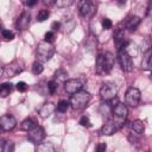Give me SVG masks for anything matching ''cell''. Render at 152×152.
<instances>
[{
  "label": "cell",
  "instance_id": "cell-1",
  "mask_svg": "<svg viewBox=\"0 0 152 152\" xmlns=\"http://www.w3.org/2000/svg\"><path fill=\"white\" fill-rule=\"evenodd\" d=\"M114 55L110 52H104V53H100L96 58V71L97 74H108L110 72V70L114 66Z\"/></svg>",
  "mask_w": 152,
  "mask_h": 152
},
{
  "label": "cell",
  "instance_id": "cell-2",
  "mask_svg": "<svg viewBox=\"0 0 152 152\" xmlns=\"http://www.w3.org/2000/svg\"><path fill=\"white\" fill-rule=\"evenodd\" d=\"M90 100H91L90 93L81 89V90H78V91H76V93H74L71 95L69 103H70V106L74 109H77L78 110V109L86 108L88 106V103L90 102Z\"/></svg>",
  "mask_w": 152,
  "mask_h": 152
},
{
  "label": "cell",
  "instance_id": "cell-3",
  "mask_svg": "<svg viewBox=\"0 0 152 152\" xmlns=\"http://www.w3.org/2000/svg\"><path fill=\"white\" fill-rule=\"evenodd\" d=\"M55 55V48L51 43H48V42H40L36 49V56H37V59L42 63L44 62H48L51 59V57Z\"/></svg>",
  "mask_w": 152,
  "mask_h": 152
},
{
  "label": "cell",
  "instance_id": "cell-4",
  "mask_svg": "<svg viewBox=\"0 0 152 152\" xmlns=\"http://www.w3.org/2000/svg\"><path fill=\"white\" fill-rule=\"evenodd\" d=\"M127 113H128V109H127V106L126 103H122V102H118L115 106H113L112 108V119L119 124L121 127L124 126L125 121H126V118H127Z\"/></svg>",
  "mask_w": 152,
  "mask_h": 152
},
{
  "label": "cell",
  "instance_id": "cell-5",
  "mask_svg": "<svg viewBox=\"0 0 152 152\" xmlns=\"http://www.w3.org/2000/svg\"><path fill=\"white\" fill-rule=\"evenodd\" d=\"M116 93H118V86L114 82H106L100 88V96L104 102L112 101L116 96Z\"/></svg>",
  "mask_w": 152,
  "mask_h": 152
},
{
  "label": "cell",
  "instance_id": "cell-6",
  "mask_svg": "<svg viewBox=\"0 0 152 152\" xmlns=\"http://www.w3.org/2000/svg\"><path fill=\"white\" fill-rule=\"evenodd\" d=\"M96 12V7L91 0H80L78 1V13L83 18H91Z\"/></svg>",
  "mask_w": 152,
  "mask_h": 152
},
{
  "label": "cell",
  "instance_id": "cell-7",
  "mask_svg": "<svg viewBox=\"0 0 152 152\" xmlns=\"http://www.w3.org/2000/svg\"><path fill=\"white\" fill-rule=\"evenodd\" d=\"M140 99H141V94H140V90L138 88L131 87V88L127 89L126 95H125L126 104H128L132 108H135L140 103Z\"/></svg>",
  "mask_w": 152,
  "mask_h": 152
},
{
  "label": "cell",
  "instance_id": "cell-8",
  "mask_svg": "<svg viewBox=\"0 0 152 152\" xmlns=\"http://www.w3.org/2000/svg\"><path fill=\"white\" fill-rule=\"evenodd\" d=\"M118 59H119V63H120V66L124 71L126 72H131L134 68V64H133V59H132V56H129L124 49H120L119 50V53H118Z\"/></svg>",
  "mask_w": 152,
  "mask_h": 152
},
{
  "label": "cell",
  "instance_id": "cell-9",
  "mask_svg": "<svg viewBox=\"0 0 152 152\" xmlns=\"http://www.w3.org/2000/svg\"><path fill=\"white\" fill-rule=\"evenodd\" d=\"M27 138H28V140H30L32 144L38 145V144H40V142L44 140V138H45V131H44L43 127L36 125L33 128H31V129L28 131Z\"/></svg>",
  "mask_w": 152,
  "mask_h": 152
},
{
  "label": "cell",
  "instance_id": "cell-10",
  "mask_svg": "<svg viewBox=\"0 0 152 152\" xmlns=\"http://www.w3.org/2000/svg\"><path fill=\"white\" fill-rule=\"evenodd\" d=\"M82 88H83V82L78 78H70L64 81V90L69 95H72L74 93L81 90Z\"/></svg>",
  "mask_w": 152,
  "mask_h": 152
},
{
  "label": "cell",
  "instance_id": "cell-11",
  "mask_svg": "<svg viewBox=\"0 0 152 152\" xmlns=\"http://www.w3.org/2000/svg\"><path fill=\"white\" fill-rule=\"evenodd\" d=\"M17 126V120L11 114H5L0 118V129L4 132H10Z\"/></svg>",
  "mask_w": 152,
  "mask_h": 152
},
{
  "label": "cell",
  "instance_id": "cell-12",
  "mask_svg": "<svg viewBox=\"0 0 152 152\" xmlns=\"http://www.w3.org/2000/svg\"><path fill=\"white\" fill-rule=\"evenodd\" d=\"M121 128V126L119 125V124H116L112 118L102 126V128H101V134H103V135H112V134H114L115 132H118L119 129Z\"/></svg>",
  "mask_w": 152,
  "mask_h": 152
},
{
  "label": "cell",
  "instance_id": "cell-13",
  "mask_svg": "<svg viewBox=\"0 0 152 152\" xmlns=\"http://www.w3.org/2000/svg\"><path fill=\"white\" fill-rule=\"evenodd\" d=\"M31 23V14L28 11H24L17 19V28L20 31H24L28 27Z\"/></svg>",
  "mask_w": 152,
  "mask_h": 152
},
{
  "label": "cell",
  "instance_id": "cell-14",
  "mask_svg": "<svg viewBox=\"0 0 152 152\" xmlns=\"http://www.w3.org/2000/svg\"><path fill=\"white\" fill-rule=\"evenodd\" d=\"M21 70H23V66L19 65V61H13L10 65L5 66L4 74L6 75V77H14L17 74L21 72Z\"/></svg>",
  "mask_w": 152,
  "mask_h": 152
},
{
  "label": "cell",
  "instance_id": "cell-15",
  "mask_svg": "<svg viewBox=\"0 0 152 152\" xmlns=\"http://www.w3.org/2000/svg\"><path fill=\"white\" fill-rule=\"evenodd\" d=\"M114 43L118 48V50H120L125 44H126V38H125V30L121 28V27H118L115 31H114Z\"/></svg>",
  "mask_w": 152,
  "mask_h": 152
},
{
  "label": "cell",
  "instance_id": "cell-16",
  "mask_svg": "<svg viewBox=\"0 0 152 152\" xmlns=\"http://www.w3.org/2000/svg\"><path fill=\"white\" fill-rule=\"evenodd\" d=\"M140 21H141V19H140L139 17L132 15V17H129V18L127 19V21H126V24H125V27H126V30H128V31H131V32H132V31H135V30L138 28Z\"/></svg>",
  "mask_w": 152,
  "mask_h": 152
},
{
  "label": "cell",
  "instance_id": "cell-17",
  "mask_svg": "<svg viewBox=\"0 0 152 152\" xmlns=\"http://www.w3.org/2000/svg\"><path fill=\"white\" fill-rule=\"evenodd\" d=\"M55 106H53V103H51V102H46V103H44L42 107H40V109H39V115L42 116V118H48V116H50L51 114H52V112L55 110Z\"/></svg>",
  "mask_w": 152,
  "mask_h": 152
},
{
  "label": "cell",
  "instance_id": "cell-18",
  "mask_svg": "<svg viewBox=\"0 0 152 152\" xmlns=\"http://www.w3.org/2000/svg\"><path fill=\"white\" fill-rule=\"evenodd\" d=\"M141 68H142V70H146V71H148L151 69V50L150 49H147L142 56Z\"/></svg>",
  "mask_w": 152,
  "mask_h": 152
},
{
  "label": "cell",
  "instance_id": "cell-19",
  "mask_svg": "<svg viewBox=\"0 0 152 152\" xmlns=\"http://www.w3.org/2000/svg\"><path fill=\"white\" fill-rule=\"evenodd\" d=\"M13 89V84L10 82H5L0 84V97H6L10 95V93Z\"/></svg>",
  "mask_w": 152,
  "mask_h": 152
},
{
  "label": "cell",
  "instance_id": "cell-20",
  "mask_svg": "<svg viewBox=\"0 0 152 152\" xmlns=\"http://www.w3.org/2000/svg\"><path fill=\"white\" fill-rule=\"evenodd\" d=\"M132 129L133 132H135L137 134H141L145 129V124L142 120H135L132 122Z\"/></svg>",
  "mask_w": 152,
  "mask_h": 152
},
{
  "label": "cell",
  "instance_id": "cell-21",
  "mask_svg": "<svg viewBox=\"0 0 152 152\" xmlns=\"http://www.w3.org/2000/svg\"><path fill=\"white\" fill-rule=\"evenodd\" d=\"M36 126V122H34V120L33 119H31V118H27V119H25L23 122H21V125H20V128L23 129V131H26V132H28L31 128H33Z\"/></svg>",
  "mask_w": 152,
  "mask_h": 152
},
{
  "label": "cell",
  "instance_id": "cell-22",
  "mask_svg": "<svg viewBox=\"0 0 152 152\" xmlns=\"http://www.w3.org/2000/svg\"><path fill=\"white\" fill-rule=\"evenodd\" d=\"M37 150L40 152H53L55 146L51 142H40V144H38Z\"/></svg>",
  "mask_w": 152,
  "mask_h": 152
},
{
  "label": "cell",
  "instance_id": "cell-23",
  "mask_svg": "<svg viewBox=\"0 0 152 152\" xmlns=\"http://www.w3.org/2000/svg\"><path fill=\"white\" fill-rule=\"evenodd\" d=\"M70 107V103L65 100H61L58 103H57V107L55 108V110H57L58 113H65L68 110V108Z\"/></svg>",
  "mask_w": 152,
  "mask_h": 152
},
{
  "label": "cell",
  "instance_id": "cell-24",
  "mask_svg": "<svg viewBox=\"0 0 152 152\" xmlns=\"http://www.w3.org/2000/svg\"><path fill=\"white\" fill-rule=\"evenodd\" d=\"M43 70H44V66H43V63H42V62L36 61V62L32 64V72H33L34 75H39V74H42Z\"/></svg>",
  "mask_w": 152,
  "mask_h": 152
},
{
  "label": "cell",
  "instance_id": "cell-25",
  "mask_svg": "<svg viewBox=\"0 0 152 152\" xmlns=\"http://www.w3.org/2000/svg\"><path fill=\"white\" fill-rule=\"evenodd\" d=\"M50 15V11L49 10H40L37 14V20L38 21H45Z\"/></svg>",
  "mask_w": 152,
  "mask_h": 152
},
{
  "label": "cell",
  "instance_id": "cell-26",
  "mask_svg": "<svg viewBox=\"0 0 152 152\" xmlns=\"http://www.w3.org/2000/svg\"><path fill=\"white\" fill-rule=\"evenodd\" d=\"M74 2H75V0H56L55 5H57V7H59V8H65V7L71 6Z\"/></svg>",
  "mask_w": 152,
  "mask_h": 152
},
{
  "label": "cell",
  "instance_id": "cell-27",
  "mask_svg": "<svg viewBox=\"0 0 152 152\" xmlns=\"http://www.w3.org/2000/svg\"><path fill=\"white\" fill-rule=\"evenodd\" d=\"M66 76H68V72L64 71L63 69H59V70H57V71L55 72V77H56V80L62 81V82H64V81L66 80Z\"/></svg>",
  "mask_w": 152,
  "mask_h": 152
},
{
  "label": "cell",
  "instance_id": "cell-28",
  "mask_svg": "<svg viewBox=\"0 0 152 152\" xmlns=\"http://www.w3.org/2000/svg\"><path fill=\"white\" fill-rule=\"evenodd\" d=\"M58 89V82L57 81H50L48 82V90L51 95H53Z\"/></svg>",
  "mask_w": 152,
  "mask_h": 152
},
{
  "label": "cell",
  "instance_id": "cell-29",
  "mask_svg": "<svg viewBox=\"0 0 152 152\" xmlns=\"http://www.w3.org/2000/svg\"><path fill=\"white\" fill-rule=\"evenodd\" d=\"M1 34H2V37H4L6 40H12V39L14 38V33H13L12 31H10V30H2Z\"/></svg>",
  "mask_w": 152,
  "mask_h": 152
},
{
  "label": "cell",
  "instance_id": "cell-30",
  "mask_svg": "<svg viewBox=\"0 0 152 152\" xmlns=\"http://www.w3.org/2000/svg\"><path fill=\"white\" fill-rule=\"evenodd\" d=\"M44 40L45 42H48V43H53V40H55V33L52 32V31H49V32H46L45 33V36H44Z\"/></svg>",
  "mask_w": 152,
  "mask_h": 152
},
{
  "label": "cell",
  "instance_id": "cell-31",
  "mask_svg": "<svg viewBox=\"0 0 152 152\" xmlns=\"http://www.w3.org/2000/svg\"><path fill=\"white\" fill-rule=\"evenodd\" d=\"M101 24H102V27H103L104 30H109V28H112V26H113V23H112L110 19H108V18H103Z\"/></svg>",
  "mask_w": 152,
  "mask_h": 152
},
{
  "label": "cell",
  "instance_id": "cell-32",
  "mask_svg": "<svg viewBox=\"0 0 152 152\" xmlns=\"http://www.w3.org/2000/svg\"><path fill=\"white\" fill-rule=\"evenodd\" d=\"M80 125L81 126H83V127H89L90 126V120H89V118L88 116H82L81 119H80Z\"/></svg>",
  "mask_w": 152,
  "mask_h": 152
},
{
  "label": "cell",
  "instance_id": "cell-33",
  "mask_svg": "<svg viewBox=\"0 0 152 152\" xmlns=\"http://www.w3.org/2000/svg\"><path fill=\"white\" fill-rule=\"evenodd\" d=\"M17 89H18V91H25L27 89V86H26L25 82H18L17 83Z\"/></svg>",
  "mask_w": 152,
  "mask_h": 152
},
{
  "label": "cell",
  "instance_id": "cell-34",
  "mask_svg": "<svg viewBox=\"0 0 152 152\" xmlns=\"http://www.w3.org/2000/svg\"><path fill=\"white\" fill-rule=\"evenodd\" d=\"M24 5H26V6H28V7H32V6H34L37 2H38V0H20Z\"/></svg>",
  "mask_w": 152,
  "mask_h": 152
},
{
  "label": "cell",
  "instance_id": "cell-35",
  "mask_svg": "<svg viewBox=\"0 0 152 152\" xmlns=\"http://www.w3.org/2000/svg\"><path fill=\"white\" fill-rule=\"evenodd\" d=\"M13 150H14V145H13V142H11V141H6L5 152H11V151H13Z\"/></svg>",
  "mask_w": 152,
  "mask_h": 152
},
{
  "label": "cell",
  "instance_id": "cell-36",
  "mask_svg": "<svg viewBox=\"0 0 152 152\" xmlns=\"http://www.w3.org/2000/svg\"><path fill=\"white\" fill-rule=\"evenodd\" d=\"M51 28H52L53 31H58V30L61 28V23H59V21H53V23L51 24Z\"/></svg>",
  "mask_w": 152,
  "mask_h": 152
},
{
  "label": "cell",
  "instance_id": "cell-37",
  "mask_svg": "<svg viewBox=\"0 0 152 152\" xmlns=\"http://www.w3.org/2000/svg\"><path fill=\"white\" fill-rule=\"evenodd\" d=\"M42 2H43V5H44V6L50 7V6H52V5H55V4H56V0H42Z\"/></svg>",
  "mask_w": 152,
  "mask_h": 152
},
{
  "label": "cell",
  "instance_id": "cell-38",
  "mask_svg": "<svg viewBox=\"0 0 152 152\" xmlns=\"http://www.w3.org/2000/svg\"><path fill=\"white\" fill-rule=\"evenodd\" d=\"M106 148H107V145H106L104 142H101V144H99V145H97L96 151H97V152H102V151H104Z\"/></svg>",
  "mask_w": 152,
  "mask_h": 152
},
{
  "label": "cell",
  "instance_id": "cell-39",
  "mask_svg": "<svg viewBox=\"0 0 152 152\" xmlns=\"http://www.w3.org/2000/svg\"><path fill=\"white\" fill-rule=\"evenodd\" d=\"M5 147H6V141L4 139H0V152H5Z\"/></svg>",
  "mask_w": 152,
  "mask_h": 152
},
{
  "label": "cell",
  "instance_id": "cell-40",
  "mask_svg": "<svg viewBox=\"0 0 152 152\" xmlns=\"http://www.w3.org/2000/svg\"><path fill=\"white\" fill-rule=\"evenodd\" d=\"M4 70H5V66H4V64H2V62L0 61V77L4 75Z\"/></svg>",
  "mask_w": 152,
  "mask_h": 152
},
{
  "label": "cell",
  "instance_id": "cell-41",
  "mask_svg": "<svg viewBox=\"0 0 152 152\" xmlns=\"http://www.w3.org/2000/svg\"><path fill=\"white\" fill-rule=\"evenodd\" d=\"M116 1H118L119 4H121V5H124V4H126V1H127V0H116Z\"/></svg>",
  "mask_w": 152,
  "mask_h": 152
},
{
  "label": "cell",
  "instance_id": "cell-42",
  "mask_svg": "<svg viewBox=\"0 0 152 152\" xmlns=\"http://www.w3.org/2000/svg\"><path fill=\"white\" fill-rule=\"evenodd\" d=\"M0 28H1V24H0Z\"/></svg>",
  "mask_w": 152,
  "mask_h": 152
}]
</instances>
